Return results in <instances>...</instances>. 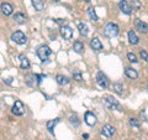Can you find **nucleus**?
<instances>
[{
	"instance_id": "2",
	"label": "nucleus",
	"mask_w": 148,
	"mask_h": 140,
	"mask_svg": "<svg viewBox=\"0 0 148 140\" xmlns=\"http://www.w3.org/2000/svg\"><path fill=\"white\" fill-rule=\"evenodd\" d=\"M104 105L108 109H110V110H115V109L121 110V107H120L119 102L115 99L114 97H111V96H108V97L104 98Z\"/></svg>"
},
{
	"instance_id": "12",
	"label": "nucleus",
	"mask_w": 148,
	"mask_h": 140,
	"mask_svg": "<svg viewBox=\"0 0 148 140\" xmlns=\"http://www.w3.org/2000/svg\"><path fill=\"white\" fill-rule=\"evenodd\" d=\"M119 6H120V10H121L123 14H126V15H130V14L132 12V9L130 8L126 0H121V1L119 3Z\"/></svg>"
},
{
	"instance_id": "3",
	"label": "nucleus",
	"mask_w": 148,
	"mask_h": 140,
	"mask_svg": "<svg viewBox=\"0 0 148 140\" xmlns=\"http://www.w3.org/2000/svg\"><path fill=\"white\" fill-rule=\"evenodd\" d=\"M51 55H52V50H51L48 46H46V45L40 46L38 50H37V56H38L40 60L42 62H45L46 60H48V57Z\"/></svg>"
},
{
	"instance_id": "22",
	"label": "nucleus",
	"mask_w": 148,
	"mask_h": 140,
	"mask_svg": "<svg viewBox=\"0 0 148 140\" xmlns=\"http://www.w3.org/2000/svg\"><path fill=\"white\" fill-rule=\"evenodd\" d=\"M88 15H89V17L91 19L92 21H98L99 20V16L96 15V11H95V9L92 6L88 8Z\"/></svg>"
},
{
	"instance_id": "26",
	"label": "nucleus",
	"mask_w": 148,
	"mask_h": 140,
	"mask_svg": "<svg viewBox=\"0 0 148 140\" xmlns=\"http://www.w3.org/2000/svg\"><path fill=\"white\" fill-rule=\"evenodd\" d=\"M69 122H71V124H73L74 127H78V125L80 124V122H79V119H78L77 115H71L69 116Z\"/></svg>"
},
{
	"instance_id": "36",
	"label": "nucleus",
	"mask_w": 148,
	"mask_h": 140,
	"mask_svg": "<svg viewBox=\"0 0 148 140\" xmlns=\"http://www.w3.org/2000/svg\"><path fill=\"white\" fill-rule=\"evenodd\" d=\"M84 1H86V3H89V1H91V0H84Z\"/></svg>"
},
{
	"instance_id": "31",
	"label": "nucleus",
	"mask_w": 148,
	"mask_h": 140,
	"mask_svg": "<svg viewBox=\"0 0 148 140\" xmlns=\"http://www.w3.org/2000/svg\"><path fill=\"white\" fill-rule=\"evenodd\" d=\"M140 56H141L142 60H145L146 62H148V53L146 52L145 50H141V51H140Z\"/></svg>"
},
{
	"instance_id": "19",
	"label": "nucleus",
	"mask_w": 148,
	"mask_h": 140,
	"mask_svg": "<svg viewBox=\"0 0 148 140\" xmlns=\"http://www.w3.org/2000/svg\"><path fill=\"white\" fill-rule=\"evenodd\" d=\"M78 30H79L80 35L86 37L88 34H89V30H88V25L84 24V22H80V24H78Z\"/></svg>"
},
{
	"instance_id": "32",
	"label": "nucleus",
	"mask_w": 148,
	"mask_h": 140,
	"mask_svg": "<svg viewBox=\"0 0 148 140\" xmlns=\"http://www.w3.org/2000/svg\"><path fill=\"white\" fill-rule=\"evenodd\" d=\"M56 22H57V24H61L63 26V25L67 24V20L66 19H56Z\"/></svg>"
},
{
	"instance_id": "20",
	"label": "nucleus",
	"mask_w": 148,
	"mask_h": 140,
	"mask_svg": "<svg viewBox=\"0 0 148 140\" xmlns=\"http://www.w3.org/2000/svg\"><path fill=\"white\" fill-rule=\"evenodd\" d=\"M20 66L22 69H29V67H30L29 60H27V57L24 55H20Z\"/></svg>"
},
{
	"instance_id": "1",
	"label": "nucleus",
	"mask_w": 148,
	"mask_h": 140,
	"mask_svg": "<svg viewBox=\"0 0 148 140\" xmlns=\"http://www.w3.org/2000/svg\"><path fill=\"white\" fill-rule=\"evenodd\" d=\"M119 32H120L119 26L116 24H114V22H109V24L105 26V29H104V35L106 37H110V39L111 37L117 36Z\"/></svg>"
},
{
	"instance_id": "8",
	"label": "nucleus",
	"mask_w": 148,
	"mask_h": 140,
	"mask_svg": "<svg viewBox=\"0 0 148 140\" xmlns=\"http://www.w3.org/2000/svg\"><path fill=\"white\" fill-rule=\"evenodd\" d=\"M114 134H115V128L109 124L104 125V127L101 128V135L105 138H111V137H114Z\"/></svg>"
},
{
	"instance_id": "23",
	"label": "nucleus",
	"mask_w": 148,
	"mask_h": 140,
	"mask_svg": "<svg viewBox=\"0 0 148 140\" xmlns=\"http://www.w3.org/2000/svg\"><path fill=\"white\" fill-rule=\"evenodd\" d=\"M32 5H34L35 10H37V11L43 10V6H45L42 0H32Z\"/></svg>"
},
{
	"instance_id": "5",
	"label": "nucleus",
	"mask_w": 148,
	"mask_h": 140,
	"mask_svg": "<svg viewBox=\"0 0 148 140\" xmlns=\"http://www.w3.org/2000/svg\"><path fill=\"white\" fill-rule=\"evenodd\" d=\"M96 82H98V85L101 88H104V89H106V88L109 87V79L103 72H99L96 74Z\"/></svg>"
},
{
	"instance_id": "7",
	"label": "nucleus",
	"mask_w": 148,
	"mask_h": 140,
	"mask_svg": "<svg viewBox=\"0 0 148 140\" xmlns=\"http://www.w3.org/2000/svg\"><path fill=\"white\" fill-rule=\"evenodd\" d=\"M61 35L64 40H72L73 37V30L72 27H69L67 25H63L61 26Z\"/></svg>"
},
{
	"instance_id": "14",
	"label": "nucleus",
	"mask_w": 148,
	"mask_h": 140,
	"mask_svg": "<svg viewBox=\"0 0 148 140\" xmlns=\"http://www.w3.org/2000/svg\"><path fill=\"white\" fill-rule=\"evenodd\" d=\"M14 20H15V22H17V24H25L27 21V16L22 12H16L15 15H14Z\"/></svg>"
},
{
	"instance_id": "37",
	"label": "nucleus",
	"mask_w": 148,
	"mask_h": 140,
	"mask_svg": "<svg viewBox=\"0 0 148 140\" xmlns=\"http://www.w3.org/2000/svg\"><path fill=\"white\" fill-rule=\"evenodd\" d=\"M54 1H59V0H54Z\"/></svg>"
},
{
	"instance_id": "35",
	"label": "nucleus",
	"mask_w": 148,
	"mask_h": 140,
	"mask_svg": "<svg viewBox=\"0 0 148 140\" xmlns=\"http://www.w3.org/2000/svg\"><path fill=\"white\" fill-rule=\"evenodd\" d=\"M83 138H84V139H88V138H89V134H83Z\"/></svg>"
},
{
	"instance_id": "30",
	"label": "nucleus",
	"mask_w": 148,
	"mask_h": 140,
	"mask_svg": "<svg viewBox=\"0 0 148 140\" xmlns=\"http://www.w3.org/2000/svg\"><path fill=\"white\" fill-rule=\"evenodd\" d=\"M141 8L140 0H132V10H138Z\"/></svg>"
},
{
	"instance_id": "17",
	"label": "nucleus",
	"mask_w": 148,
	"mask_h": 140,
	"mask_svg": "<svg viewBox=\"0 0 148 140\" xmlns=\"http://www.w3.org/2000/svg\"><path fill=\"white\" fill-rule=\"evenodd\" d=\"M56 81H57L58 85L61 86H66L69 83V78L67 76H64V74H57V77H56Z\"/></svg>"
},
{
	"instance_id": "18",
	"label": "nucleus",
	"mask_w": 148,
	"mask_h": 140,
	"mask_svg": "<svg viewBox=\"0 0 148 140\" xmlns=\"http://www.w3.org/2000/svg\"><path fill=\"white\" fill-rule=\"evenodd\" d=\"M25 82L27 83L29 86H35L37 85V81H36V74H26V77H25Z\"/></svg>"
},
{
	"instance_id": "9",
	"label": "nucleus",
	"mask_w": 148,
	"mask_h": 140,
	"mask_svg": "<svg viewBox=\"0 0 148 140\" xmlns=\"http://www.w3.org/2000/svg\"><path fill=\"white\" fill-rule=\"evenodd\" d=\"M85 123L88 125H90V127H94V125L96 124V122H98V119H96V116L91 113V112H86L85 113Z\"/></svg>"
},
{
	"instance_id": "29",
	"label": "nucleus",
	"mask_w": 148,
	"mask_h": 140,
	"mask_svg": "<svg viewBox=\"0 0 148 140\" xmlns=\"http://www.w3.org/2000/svg\"><path fill=\"white\" fill-rule=\"evenodd\" d=\"M127 58L130 60V62H132V63H136L138 60H137V57H136V55L135 53H132V52H130L128 55H127Z\"/></svg>"
},
{
	"instance_id": "28",
	"label": "nucleus",
	"mask_w": 148,
	"mask_h": 140,
	"mask_svg": "<svg viewBox=\"0 0 148 140\" xmlns=\"http://www.w3.org/2000/svg\"><path fill=\"white\" fill-rule=\"evenodd\" d=\"M130 125H131V127H133V128H140L141 123L138 122L136 118H131V119H130Z\"/></svg>"
},
{
	"instance_id": "21",
	"label": "nucleus",
	"mask_w": 148,
	"mask_h": 140,
	"mask_svg": "<svg viewBox=\"0 0 148 140\" xmlns=\"http://www.w3.org/2000/svg\"><path fill=\"white\" fill-rule=\"evenodd\" d=\"M58 122H59V118H56V119H52V120H48L47 122V129L49 130V133H53V129H54V127L58 124Z\"/></svg>"
},
{
	"instance_id": "38",
	"label": "nucleus",
	"mask_w": 148,
	"mask_h": 140,
	"mask_svg": "<svg viewBox=\"0 0 148 140\" xmlns=\"http://www.w3.org/2000/svg\"><path fill=\"white\" fill-rule=\"evenodd\" d=\"M147 89H148V87H147Z\"/></svg>"
},
{
	"instance_id": "16",
	"label": "nucleus",
	"mask_w": 148,
	"mask_h": 140,
	"mask_svg": "<svg viewBox=\"0 0 148 140\" xmlns=\"http://www.w3.org/2000/svg\"><path fill=\"white\" fill-rule=\"evenodd\" d=\"M128 40H130V44H132V45H137L138 41H140L138 36L136 35V32L133 31V30H130L128 31Z\"/></svg>"
},
{
	"instance_id": "13",
	"label": "nucleus",
	"mask_w": 148,
	"mask_h": 140,
	"mask_svg": "<svg viewBox=\"0 0 148 140\" xmlns=\"http://www.w3.org/2000/svg\"><path fill=\"white\" fill-rule=\"evenodd\" d=\"M90 47L92 49V50H95V51H101L103 50V44L100 42V40L99 39H92L91 41H90Z\"/></svg>"
},
{
	"instance_id": "6",
	"label": "nucleus",
	"mask_w": 148,
	"mask_h": 140,
	"mask_svg": "<svg viewBox=\"0 0 148 140\" xmlns=\"http://www.w3.org/2000/svg\"><path fill=\"white\" fill-rule=\"evenodd\" d=\"M12 113L15 115H22L25 113V105L22 104V102L20 100H15V103L12 105Z\"/></svg>"
},
{
	"instance_id": "33",
	"label": "nucleus",
	"mask_w": 148,
	"mask_h": 140,
	"mask_svg": "<svg viewBox=\"0 0 148 140\" xmlns=\"http://www.w3.org/2000/svg\"><path fill=\"white\" fill-rule=\"evenodd\" d=\"M43 79V76H41V74H36V81H37V85H40L41 82H42Z\"/></svg>"
},
{
	"instance_id": "10",
	"label": "nucleus",
	"mask_w": 148,
	"mask_h": 140,
	"mask_svg": "<svg viewBox=\"0 0 148 140\" xmlns=\"http://www.w3.org/2000/svg\"><path fill=\"white\" fill-rule=\"evenodd\" d=\"M135 26H136V29L142 32V34H146V32L148 31V26L146 22H143L142 20H140V19H136L135 20Z\"/></svg>"
},
{
	"instance_id": "11",
	"label": "nucleus",
	"mask_w": 148,
	"mask_h": 140,
	"mask_svg": "<svg viewBox=\"0 0 148 140\" xmlns=\"http://www.w3.org/2000/svg\"><path fill=\"white\" fill-rule=\"evenodd\" d=\"M0 9H1V12L4 14V15H11L12 11H14V8L11 4H9V3H1V5H0Z\"/></svg>"
},
{
	"instance_id": "25",
	"label": "nucleus",
	"mask_w": 148,
	"mask_h": 140,
	"mask_svg": "<svg viewBox=\"0 0 148 140\" xmlns=\"http://www.w3.org/2000/svg\"><path fill=\"white\" fill-rule=\"evenodd\" d=\"M114 91L117 93V94H123V87H122V85H120V83H115L114 85Z\"/></svg>"
},
{
	"instance_id": "34",
	"label": "nucleus",
	"mask_w": 148,
	"mask_h": 140,
	"mask_svg": "<svg viewBox=\"0 0 148 140\" xmlns=\"http://www.w3.org/2000/svg\"><path fill=\"white\" fill-rule=\"evenodd\" d=\"M11 81H12V78H11V77H10V78H8L6 81H5V79H4V82H6L8 85H10V83H11Z\"/></svg>"
},
{
	"instance_id": "27",
	"label": "nucleus",
	"mask_w": 148,
	"mask_h": 140,
	"mask_svg": "<svg viewBox=\"0 0 148 140\" xmlns=\"http://www.w3.org/2000/svg\"><path fill=\"white\" fill-rule=\"evenodd\" d=\"M73 77H74V79H75V81H78V82H80L82 79H83V77H82V72H80V71H78V69H75V71L73 72Z\"/></svg>"
},
{
	"instance_id": "15",
	"label": "nucleus",
	"mask_w": 148,
	"mask_h": 140,
	"mask_svg": "<svg viewBox=\"0 0 148 140\" xmlns=\"http://www.w3.org/2000/svg\"><path fill=\"white\" fill-rule=\"evenodd\" d=\"M125 74L128 77V78H131V79H137L138 78V73L136 69H133L131 67H127L126 69H125Z\"/></svg>"
},
{
	"instance_id": "24",
	"label": "nucleus",
	"mask_w": 148,
	"mask_h": 140,
	"mask_svg": "<svg viewBox=\"0 0 148 140\" xmlns=\"http://www.w3.org/2000/svg\"><path fill=\"white\" fill-rule=\"evenodd\" d=\"M73 49H74V51H75L77 53H82L83 50H84V45H83L80 41H75V42H74Z\"/></svg>"
},
{
	"instance_id": "4",
	"label": "nucleus",
	"mask_w": 148,
	"mask_h": 140,
	"mask_svg": "<svg viewBox=\"0 0 148 140\" xmlns=\"http://www.w3.org/2000/svg\"><path fill=\"white\" fill-rule=\"evenodd\" d=\"M11 40L15 44H17V45H24V44H26L27 37H26V35L22 31H15L11 35Z\"/></svg>"
}]
</instances>
